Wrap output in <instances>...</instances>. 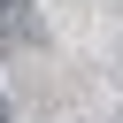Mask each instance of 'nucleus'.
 I'll use <instances>...</instances> for the list:
<instances>
[{"label":"nucleus","mask_w":123,"mask_h":123,"mask_svg":"<svg viewBox=\"0 0 123 123\" xmlns=\"http://www.w3.org/2000/svg\"><path fill=\"white\" fill-rule=\"evenodd\" d=\"M0 46H38V15H31V0H0Z\"/></svg>","instance_id":"obj_1"},{"label":"nucleus","mask_w":123,"mask_h":123,"mask_svg":"<svg viewBox=\"0 0 123 123\" xmlns=\"http://www.w3.org/2000/svg\"><path fill=\"white\" fill-rule=\"evenodd\" d=\"M0 123H15V108H8V92H0Z\"/></svg>","instance_id":"obj_2"},{"label":"nucleus","mask_w":123,"mask_h":123,"mask_svg":"<svg viewBox=\"0 0 123 123\" xmlns=\"http://www.w3.org/2000/svg\"><path fill=\"white\" fill-rule=\"evenodd\" d=\"M115 123H123V115H115Z\"/></svg>","instance_id":"obj_3"}]
</instances>
